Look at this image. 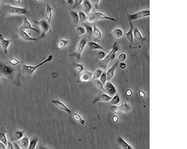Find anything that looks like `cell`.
<instances>
[{"instance_id":"cell-49","label":"cell","mask_w":187,"mask_h":149,"mask_svg":"<svg viewBox=\"0 0 187 149\" xmlns=\"http://www.w3.org/2000/svg\"><path fill=\"white\" fill-rule=\"evenodd\" d=\"M138 93H139V95L141 97L143 98H145V93L144 91L142 90H138Z\"/></svg>"},{"instance_id":"cell-18","label":"cell","mask_w":187,"mask_h":149,"mask_svg":"<svg viewBox=\"0 0 187 149\" xmlns=\"http://www.w3.org/2000/svg\"><path fill=\"white\" fill-rule=\"evenodd\" d=\"M117 142L121 149H133L131 145L123 138L121 137L117 138Z\"/></svg>"},{"instance_id":"cell-20","label":"cell","mask_w":187,"mask_h":149,"mask_svg":"<svg viewBox=\"0 0 187 149\" xmlns=\"http://www.w3.org/2000/svg\"><path fill=\"white\" fill-rule=\"evenodd\" d=\"M16 142L21 148L22 149H27L29 145L30 140L28 137L24 136Z\"/></svg>"},{"instance_id":"cell-1","label":"cell","mask_w":187,"mask_h":149,"mask_svg":"<svg viewBox=\"0 0 187 149\" xmlns=\"http://www.w3.org/2000/svg\"><path fill=\"white\" fill-rule=\"evenodd\" d=\"M20 74L18 70L5 63L0 62V77L6 78L17 86L20 85Z\"/></svg>"},{"instance_id":"cell-2","label":"cell","mask_w":187,"mask_h":149,"mask_svg":"<svg viewBox=\"0 0 187 149\" xmlns=\"http://www.w3.org/2000/svg\"><path fill=\"white\" fill-rule=\"evenodd\" d=\"M52 59H53V56L52 55H49L44 60L37 65L33 66L24 64L22 65L21 71L22 74L26 76H31L33 75L35 71L38 68L46 63L51 61Z\"/></svg>"},{"instance_id":"cell-9","label":"cell","mask_w":187,"mask_h":149,"mask_svg":"<svg viewBox=\"0 0 187 149\" xmlns=\"http://www.w3.org/2000/svg\"><path fill=\"white\" fill-rule=\"evenodd\" d=\"M93 72L89 71H85L79 74L77 80L78 83H88L92 80Z\"/></svg>"},{"instance_id":"cell-14","label":"cell","mask_w":187,"mask_h":149,"mask_svg":"<svg viewBox=\"0 0 187 149\" xmlns=\"http://www.w3.org/2000/svg\"><path fill=\"white\" fill-rule=\"evenodd\" d=\"M112 99V97L109 96L106 93L101 94L97 95L94 99L93 101H92V104H95L98 102H108L110 101Z\"/></svg>"},{"instance_id":"cell-50","label":"cell","mask_w":187,"mask_h":149,"mask_svg":"<svg viewBox=\"0 0 187 149\" xmlns=\"http://www.w3.org/2000/svg\"><path fill=\"white\" fill-rule=\"evenodd\" d=\"M66 3L67 4L69 5L70 6H73V4H74V1H73V0H71V1H66Z\"/></svg>"},{"instance_id":"cell-47","label":"cell","mask_w":187,"mask_h":149,"mask_svg":"<svg viewBox=\"0 0 187 149\" xmlns=\"http://www.w3.org/2000/svg\"><path fill=\"white\" fill-rule=\"evenodd\" d=\"M83 1L75 0V1H74V4H73V7H78L80 5H81L82 4Z\"/></svg>"},{"instance_id":"cell-45","label":"cell","mask_w":187,"mask_h":149,"mask_svg":"<svg viewBox=\"0 0 187 149\" xmlns=\"http://www.w3.org/2000/svg\"><path fill=\"white\" fill-rule=\"evenodd\" d=\"M10 63L12 65L16 66L18 65L20 63V62L18 59L15 58H12L10 60Z\"/></svg>"},{"instance_id":"cell-37","label":"cell","mask_w":187,"mask_h":149,"mask_svg":"<svg viewBox=\"0 0 187 149\" xmlns=\"http://www.w3.org/2000/svg\"><path fill=\"white\" fill-rule=\"evenodd\" d=\"M93 81V84L95 87L97 89H101L105 92V90L104 88V85L102 84L99 79H96Z\"/></svg>"},{"instance_id":"cell-19","label":"cell","mask_w":187,"mask_h":149,"mask_svg":"<svg viewBox=\"0 0 187 149\" xmlns=\"http://www.w3.org/2000/svg\"><path fill=\"white\" fill-rule=\"evenodd\" d=\"M87 44H88V47H89L90 49L92 50H100L103 51L104 52L106 53H108V51L104 47L102 46L101 45L98 44L96 42H88Z\"/></svg>"},{"instance_id":"cell-35","label":"cell","mask_w":187,"mask_h":149,"mask_svg":"<svg viewBox=\"0 0 187 149\" xmlns=\"http://www.w3.org/2000/svg\"><path fill=\"white\" fill-rule=\"evenodd\" d=\"M71 18H72L73 22L75 24H77L79 22V17L78 13L75 12V11L71 10L70 12Z\"/></svg>"},{"instance_id":"cell-24","label":"cell","mask_w":187,"mask_h":149,"mask_svg":"<svg viewBox=\"0 0 187 149\" xmlns=\"http://www.w3.org/2000/svg\"><path fill=\"white\" fill-rule=\"evenodd\" d=\"M93 33L92 36L95 39L97 40H99L102 37V34L100 30L96 25L93 26Z\"/></svg>"},{"instance_id":"cell-43","label":"cell","mask_w":187,"mask_h":149,"mask_svg":"<svg viewBox=\"0 0 187 149\" xmlns=\"http://www.w3.org/2000/svg\"><path fill=\"white\" fill-rule=\"evenodd\" d=\"M111 111L116 114H119V106L117 105H112L110 107Z\"/></svg>"},{"instance_id":"cell-33","label":"cell","mask_w":187,"mask_h":149,"mask_svg":"<svg viewBox=\"0 0 187 149\" xmlns=\"http://www.w3.org/2000/svg\"><path fill=\"white\" fill-rule=\"evenodd\" d=\"M82 25L84 26L85 29V32L87 34V35L89 38H90L92 36V33H93V27L85 23H82Z\"/></svg>"},{"instance_id":"cell-34","label":"cell","mask_w":187,"mask_h":149,"mask_svg":"<svg viewBox=\"0 0 187 149\" xmlns=\"http://www.w3.org/2000/svg\"><path fill=\"white\" fill-rule=\"evenodd\" d=\"M103 71L101 69H97L93 73L92 80H94L99 79L100 78L102 75Z\"/></svg>"},{"instance_id":"cell-27","label":"cell","mask_w":187,"mask_h":149,"mask_svg":"<svg viewBox=\"0 0 187 149\" xmlns=\"http://www.w3.org/2000/svg\"><path fill=\"white\" fill-rule=\"evenodd\" d=\"M69 43V41L67 40L60 39L57 41V49L61 50L66 47Z\"/></svg>"},{"instance_id":"cell-30","label":"cell","mask_w":187,"mask_h":149,"mask_svg":"<svg viewBox=\"0 0 187 149\" xmlns=\"http://www.w3.org/2000/svg\"><path fill=\"white\" fill-rule=\"evenodd\" d=\"M119 114L123 113L129 111L130 110V107L127 103H123L119 106Z\"/></svg>"},{"instance_id":"cell-42","label":"cell","mask_w":187,"mask_h":149,"mask_svg":"<svg viewBox=\"0 0 187 149\" xmlns=\"http://www.w3.org/2000/svg\"><path fill=\"white\" fill-rule=\"evenodd\" d=\"M127 55L125 53H121L118 56V61L120 62H123L125 61L126 59Z\"/></svg>"},{"instance_id":"cell-52","label":"cell","mask_w":187,"mask_h":149,"mask_svg":"<svg viewBox=\"0 0 187 149\" xmlns=\"http://www.w3.org/2000/svg\"><path fill=\"white\" fill-rule=\"evenodd\" d=\"M132 91L131 89H128L126 91V94L128 96H131L132 94Z\"/></svg>"},{"instance_id":"cell-17","label":"cell","mask_w":187,"mask_h":149,"mask_svg":"<svg viewBox=\"0 0 187 149\" xmlns=\"http://www.w3.org/2000/svg\"><path fill=\"white\" fill-rule=\"evenodd\" d=\"M134 27L132 22H130V29L127 33H125V35L127 39L130 43L129 47L131 48L134 42V35H133V31Z\"/></svg>"},{"instance_id":"cell-10","label":"cell","mask_w":187,"mask_h":149,"mask_svg":"<svg viewBox=\"0 0 187 149\" xmlns=\"http://www.w3.org/2000/svg\"><path fill=\"white\" fill-rule=\"evenodd\" d=\"M105 93L111 97H113L117 94L115 87L110 81H107L104 85Z\"/></svg>"},{"instance_id":"cell-53","label":"cell","mask_w":187,"mask_h":149,"mask_svg":"<svg viewBox=\"0 0 187 149\" xmlns=\"http://www.w3.org/2000/svg\"><path fill=\"white\" fill-rule=\"evenodd\" d=\"M112 120H113V121L114 122H117L118 120V116L117 115H115L112 118Z\"/></svg>"},{"instance_id":"cell-13","label":"cell","mask_w":187,"mask_h":149,"mask_svg":"<svg viewBox=\"0 0 187 149\" xmlns=\"http://www.w3.org/2000/svg\"><path fill=\"white\" fill-rule=\"evenodd\" d=\"M52 103H53L58 109L62 111L65 112L67 113L70 114L72 113V111L70 109H69L67 107L64 103L62 102L59 100H52Z\"/></svg>"},{"instance_id":"cell-6","label":"cell","mask_w":187,"mask_h":149,"mask_svg":"<svg viewBox=\"0 0 187 149\" xmlns=\"http://www.w3.org/2000/svg\"><path fill=\"white\" fill-rule=\"evenodd\" d=\"M87 43L88 41L87 38L85 37H83L79 42L75 48L74 52L70 55V56L74 57L77 60H79Z\"/></svg>"},{"instance_id":"cell-21","label":"cell","mask_w":187,"mask_h":149,"mask_svg":"<svg viewBox=\"0 0 187 149\" xmlns=\"http://www.w3.org/2000/svg\"><path fill=\"white\" fill-rule=\"evenodd\" d=\"M52 7L49 4L46 5L45 11V15L46 18V20L51 26V22L52 17Z\"/></svg>"},{"instance_id":"cell-7","label":"cell","mask_w":187,"mask_h":149,"mask_svg":"<svg viewBox=\"0 0 187 149\" xmlns=\"http://www.w3.org/2000/svg\"><path fill=\"white\" fill-rule=\"evenodd\" d=\"M34 22L38 26L41 32V34L38 39H41L44 37L48 32H49L50 33L51 32V26L50 25L46 20L42 19L39 21L34 20Z\"/></svg>"},{"instance_id":"cell-28","label":"cell","mask_w":187,"mask_h":149,"mask_svg":"<svg viewBox=\"0 0 187 149\" xmlns=\"http://www.w3.org/2000/svg\"><path fill=\"white\" fill-rule=\"evenodd\" d=\"M134 37L136 39L142 41L146 40V38L142 35L139 30L137 28H134L133 31Z\"/></svg>"},{"instance_id":"cell-22","label":"cell","mask_w":187,"mask_h":149,"mask_svg":"<svg viewBox=\"0 0 187 149\" xmlns=\"http://www.w3.org/2000/svg\"><path fill=\"white\" fill-rule=\"evenodd\" d=\"M82 5L83 10V12H84L87 15L90 13L93 6H92L90 1L88 0H84L83 1Z\"/></svg>"},{"instance_id":"cell-25","label":"cell","mask_w":187,"mask_h":149,"mask_svg":"<svg viewBox=\"0 0 187 149\" xmlns=\"http://www.w3.org/2000/svg\"><path fill=\"white\" fill-rule=\"evenodd\" d=\"M5 130L3 127L0 128V142L2 143L4 145L7 146L8 140L6 136Z\"/></svg>"},{"instance_id":"cell-36","label":"cell","mask_w":187,"mask_h":149,"mask_svg":"<svg viewBox=\"0 0 187 149\" xmlns=\"http://www.w3.org/2000/svg\"><path fill=\"white\" fill-rule=\"evenodd\" d=\"M75 69L77 74H80L84 71V67L82 64L76 63L75 66Z\"/></svg>"},{"instance_id":"cell-54","label":"cell","mask_w":187,"mask_h":149,"mask_svg":"<svg viewBox=\"0 0 187 149\" xmlns=\"http://www.w3.org/2000/svg\"><path fill=\"white\" fill-rule=\"evenodd\" d=\"M39 149H49L47 148L43 147V146H41V147H39Z\"/></svg>"},{"instance_id":"cell-12","label":"cell","mask_w":187,"mask_h":149,"mask_svg":"<svg viewBox=\"0 0 187 149\" xmlns=\"http://www.w3.org/2000/svg\"><path fill=\"white\" fill-rule=\"evenodd\" d=\"M12 42L11 40L5 39L2 34H0V46L5 54H7L8 47Z\"/></svg>"},{"instance_id":"cell-8","label":"cell","mask_w":187,"mask_h":149,"mask_svg":"<svg viewBox=\"0 0 187 149\" xmlns=\"http://www.w3.org/2000/svg\"><path fill=\"white\" fill-rule=\"evenodd\" d=\"M150 10L149 9H144L138 11L132 14L128 15V19L129 22L136 20L139 19L145 18L150 16Z\"/></svg>"},{"instance_id":"cell-46","label":"cell","mask_w":187,"mask_h":149,"mask_svg":"<svg viewBox=\"0 0 187 149\" xmlns=\"http://www.w3.org/2000/svg\"><path fill=\"white\" fill-rule=\"evenodd\" d=\"M6 149H15L14 145L11 141H8L7 142V145L6 146Z\"/></svg>"},{"instance_id":"cell-5","label":"cell","mask_w":187,"mask_h":149,"mask_svg":"<svg viewBox=\"0 0 187 149\" xmlns=\"http://www.w3.org/2000/svg\"><path fill=\"white\" fill-rule=\"evenodd\" d=\"M118 50L119 47L118 44L117 42H115L113 44L112 49L107 53L104 59L100 60L101 66L106 69L110 62L115 59L116 53L118 52Z\"/></svg>"},{"instance_id":"cell-39","label":"cell","mask_w":187,"mask_h":149,"mask_svg":"<svg viewBox=\"0 0 187 149\" xmlns=\"http://www.w3.org/2000/svg\"><path fill=\"white\" fill-rule=\"evenodd\" d=\"M99 79L102 84L104 85L107 81V75L106 72H103Z\"/></svg>"},{"instance_id":"cell-41","label":"cell","mask_w":187,"mask_h":149,"mask_svg":"<svg viewBox=\"0 0 187 149\" xmlns=\"http://www.w3.org/2000/svg\"><path fill=\"white\" fill-rule=\"evenodd\" d=\"M106 55V54L105 52L103 51H102L99 52L97 53V58L100 60H102L104 59Z\"/></svg>"},{"instance_id":"cell-32","label":"cell","mask_w":187,"mask_h":149,"mask_svg":"<svg viewBox=\"0 0 187 149\" xmlns=\"http://www.w3.org/2000/svg\"><path fill=\"white\" fill-rule=\"evenodd\" d=\"M79 22L82 23H85L87 20V15L83 11H79L78 12Z\"/></svg>"},{"instance_id":"cell-48","label":"cell","mask_w":187,"mask_h":149,"mask_svg":"<svg viewBox=\"0 0 187 149\" xmlns=\"http://www.w3.org/2000/svg\"><path fill=\"white\" fill-rule=\"evenodd\" d=\"M119 68L122 69H125L127 67L126 64L125 63L123 62H120V63H119Z\"/></svg>"},{"instance_id":"cell-31","label":"cell","mask_w":187,"mask_h":149,"mask_svg":"<svg viewBox=\"0 0 187 149\" xmlns=\"http://www.w3.org/2000/svg\"><path fill=\"white\" fill-rule=\"evenodd\" d=\"M72 117L75 121L81 125H83L85 123V120L82 118L81 116L78 113H74L72 115Z\"/></svg>"},{"instance_id":"cell-51","label":"cell","mask_w":187,"mask_h":149,"mask_svg":"<svg viewBox=\"0 0 187 149\" xmlns=\"http://www.w3.org/2000/svg\"><path fill=\"white\" fill-rule=\"evenodd\" d=\"M12 142V143H13L14 145L15 149H22L18 146V145L17 144V142Z\"/></svg>"},{"instance_id":"cell-4","label":"cell","mask_w":187,"mask_h":149,"mask_svg":"<svg viewBox=\"0 0 187 149\" xmlns=\"http://www.w3.org/2000/svg\"><path fill=\"white\" fill-rule=\"evenodd\" d=\"M108 20L112 21H117L114 18L109 17L104 13L100 12H94L87 15V21L89 24H91L98 21Z\"/></svg>"},{"instance_id":"cell-15","label":"cell","mask_w":187,"mask_h":149,"mask_svg":"<svg viewBox=\"0 0 187 149\" xmlns=\"http://www.w3.org/2000/svg\"><path fill=\"white\" fill-rule=\"evenodd\" d=\"M18 36L22 40L24 41H36L38 38L31 37L25 31L19 30Z\"/></svg>"},{"instance_id":"cell-23","label":"cell","mask_w":187,"mask_h":149,"mask_svg":"<svg viewBox=\"0 0 187 149\" xmlns=\"http://www.w3.org/2000/svg\"><path fill=\"white\" fill-rule=\"evenodd\" d=\"M123 32L122 30L119 28H116L112 31L110 34V37L114 39H118L123 36Z\"/></svg>"},{"instance_id":"cell-29","label":"cell","mask_w":187,"mask_h":149,"mask_svg":"<svg viewBox=\"0 0 187 149\" xmlns=\"http://www.w3.org/2000/svg\"><path fill=\"white\" fill-rule=\"evenodd\" d=\"M39 138L35 136L30 140L29 145L27 149H35L39 141Z\"/></svg>"},{"instance_id":"cell-16","label":"cell","mask_w":187,"mask_h":149,"mask_svg":"<svg viewBox=\"0 0 187 149\" xmlns=\"http://www.w3.org/2000/svg\"><path fill=\"white\" fill-rule=\"evenodd\" d=\"M118 64H119V61H117L107 71V72H106L107 75V81H110L113 78L115 74L116 69L118 67Z\"/></svg>"},{"instance_id":"cell-40","label":"cell","mask_w":187,"mask_h":149,"mask_svg":"<svg viewBox=\"0 0 187 149\" xmlns=\"http://www.w3.org/2000/svg\"><path fill=\"white\" fill-rule=\"evenodd\" d=\"M76 33L77 36H80L83 35L85 33V30L81 27H78L76 28Z\"/></svg>"},{"instance_id":"cell-26","label":"cell","mask_w":187,"mask_h":149,"mask_svg":"<svg viewBox=\"0 0 187 149\" xmlns=\"http://www.w3.org/2000/svg\"><path fill=\"white\" fill-rule=\"evenodd\" d=\"M25 132L24 130H18L16 131L14 135L13 139L11 141V142H16L20 140L24 136Z\"/></svg>"},{"instance_id":"cell-44","label":"cell","mask_w":187,"mask_h":149,"mask_svg":"<svg viewBox=\"0 0 187 149\" xmlns=\"http://www.w3.org/2000/svg\"><path fill=\"white\" fill-rule=\"evenodd\" d=\"M89 1L93 7H94L97 9H98V5H99L100 1L99 0H92V1Z\"/></svg>"},{"instance_id":"cell-11","label":"cell","mask_w":187,"mask_h":149,"mask_svg":"<svg viewBox=\"0 0 187 149\" xmlns=\"http://www.w3.org/2000/svg\"><path fill=\"white\" fill-rule=\"evenodd\" d=\"M18 29L24 31L26 30H29L33 31L37 34L39 33V31L33 27L31 24L30 22L26 18L24 19L22 24L20 26Z\"/></svg>"},{"instance_id":"cell-38","label":"cell","mask_w":187,"mask_h":149,"mask_svg":"<svg viewBox=\"0 0 187 149\" xmlns=\"http://www.w3.org/2000/svg\"><path fill=\"white\" fill-rule=\"evenodd\" d=\"M120 101V98L118 94H116L115 96L112 97L111 100L110 102L112 105H117L119 103Z\"/></svg>"},{"instance_id":"cell-3","label":"cell","mask_w":187,"mask_h":149,"mask_svg":"<svg viewBox=\"0 0 187 149\" xmlns=\"http://www.w3.org/2000/svg\"><path fill=\"white\" fill-rule=\"evenodd\" d=\"M2 9L5 14L9 16H18L29 14L25 7H16L10 5H4Z\"/></svg>"}]
</instances>
